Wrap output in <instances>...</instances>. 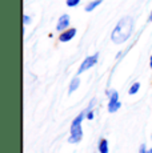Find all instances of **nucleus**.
<instances>
[{
	"mask_svg": "<svg viewBox=\"0 0 152 153\" xmlns=\"http://www.w3.org/2000/svg\"><path fill=\"white\" fill-rule=\"evenodd\" d=\"M133 31V20L131 16H124L118 22L116 27L113 28L111 39L115 44H123L130 39Z\"/></svg>",
	"mask_w": 152,
	"mask_h": 153,
	"instance_id": "1",
	"label": "nucleus"
},
{
	"mask_svg": "<svg viewBox=\"0 0 152 153\" xmlns=\"http://www.w3.org/2000/svg\"><path fill=\"white\" fill-rule=\"evenodd\" d=\"M87 116V112L83 111L77 117L72 121L71 124V136H69L68 141L71 144H76L79 143L81 139H83V129H81V123H83V119Z\"/></svg>",
	"mask_w": 152,
	"mask_h": 153,
	"instance_id": "2",
	"label": "nucleus"
},
{
	"mask_svg": "<svg viewBox=\"0 0 152 153\" xmlns=\"http://www.w3.org/2000/svg\"><path fill=\"white\" fill-rule=\"evenodd\" d=\"M98 57H99V53L88 56V57L84 59L83 63H81V65H80V68H79V71H77L79 75H80V73H84L86 71H88L89 68H92V67L98 63Z\"/></svg>",
	"mask_w": 152,
	"mask_h": 153,
	"instance_id": "3",
	"label": "nucleus"
},
{
	"mask_svg": "<svg viewBox=\"0 0 152 153\" xmlns=\"http://www.w3.org/2000/svg\"><path fill=\"white\" fill-rule=\"evenodd\" d=\"M108 96H110V102H108V112H111V113H113V112H116L120 108V101H119V93L116 92V91H113V92L108 93Z\"/></svg>",
	"mask_w": 152,
	"mask_h": 153,
	"instance_id": "4",
	"label": "nucleus"
},
{
	"mask_svg": "<svg viewBox=\"0 0 152 153\" xmlns=\"http://www.w3.org/2000/svg\"><path fill=\"white\" fill-rule=\"evenodd\" d=\"M68 25H69V16L67 13L61 15L57 20V25H56V29L59 32H63L66 29H68Z\"/></svg>",
	"mask_w": 152,
	"mask_h": 153,
	"instance_id": "5",
	"label": "nucleus"
},
{
	"mask_svg": "<svg viewBox=\"0 0 152 153\" xmlns=\"http://www.w3.org/2000/svg\"><path fill=\"white\" fill-rule=\"evenodd\" d=\"M75 35H76V28H68V29H66V31H63L60 33L59 40L61 43H67V42H69V40L74 39Z\"/></svg>",
	"mask_w": 152,
	"mask_h": 153,
	"instance_id": "6",
	"label": "nucleus"
},
{
	"mask_svg": "<svg viewBox=\"0 0 152 153\" xmlns=\"http://www.w3.org/2000/svg\"><path fill=\"white\" fill-rule=\"evenodd\" d=\"M101 3H103V0H92L91 3H88V4L86 5V12H92L96 7H99V5L101 4Z\"/></svg>",
	"mask_w": 152,
	"mask_h": 153,
	"instance_id": "7",
	"label": "nucleus"
},
{
	"mask_svg": "<svg viewBox=\"0 0 152 153\" xmlns=\"http://www.w3.org/2000/svg\"><path fill=\"white\" fill-rule=\"evenodd\" d=\"M79 85H80V79L76 76V77L72 79V81H71V84H69V89H68V92L69 93H74L76 89L79 88Z\"/></svg>",
	"mask_w": 152,
	"mask_h": 153,
	"instance_id": "8",
	"label": "nucleus"
},
{
	"mask_svg": "<svg viewBox=\"0 0 152 153\" xmlns=\"http://www.w3.org/2000/svg\"><path fill=\"white\" fill-rule=\"evenodd\" d=\"M99 152L100 153H108V141L106 139L100 140V143H99Z\"/></svg>",
	"mask_w": 152,
	"mask_h": 153,
	"instance_id": "9",
	"label": "nucleus"
},
{
	"mask_svg": "<svg viewBox=\"0 0 152 153\" xmlns=\"http://www.w3.org/2000/svg\"><path fill=\"white\" fill-rule=\"evenodd\" d=\"M139 89H140V83H133L132 85H131V88H130V91H128V92H130V95H135V93H137L139 92Z\"/></svg>",
	"mask_w": 152,
	"mask_h": 153,
	"instance_id": "10",
	"label": "nucleus"
},
{
	"mask_svg": "<svg viewBox=\"0 0 152 153\" xmlns=\"http://www.w3.org/2000/svg\"><path fill=\"white\" fill-rule=\"evenodd\" d=\"M79 3H80V0H66V4L69 8H74L76 5H79Z\"/></svg>",
	"mask_w": 152,
	"mask_h": 153,
	"instance_id": "11",
	"label": "nucleus"
},
{
	"mask_svg": "<svg viewBox=\"0 0 152 153\" xmlns=\"http://www.w3.org/2000/svg\"><path fill=\"white\" fill-rule=\"evenodd\" d=\"M30 22H31V17L28 16V15H24V16H23V23H24V25L30 24Z\"/></svg>",
	"mask_w": 152,
	"mask_h": 153,
	"instance_id": "12",
	"label": "nucleus"
},
{
	"mask_svg": "<svg viewBox=\"0 0 152 153\" xmlns=\"http://www.w3.org/2000/svg\"><path fill=\"white\" fill-rule=\"evenodd\" d=\"M139 153H148V151H147V148H145L144 144H143V145L140 146V151H139Z\"/></svg>",
	"mask_w": 152,
	"mask_h": 153,
	"instance_id": "13",
	"label": "nucleus"
},
{
	"mask_svg": "<svg viewBox=\"0 0 152 153\" xmlns=\"http://www.w3.org/2000/svg\"><path fill=\"white\" fill-rule=\"evenodd\" d=\"M93 114H95V113H93V112H91V111L87 112V119H88V120H92V119H93Z\"/></svg>",
	"mask_w": 152,
	"mask_h": 153,
	"instance_id": "14",
	"label": "nucleus"
},
{
	"mask_svg": "<svg viewBox=\"0 0 152 153\" xmlns=\"http://www.w3.org/2000/svg\"><path fill=\"white\" fill-rule=\"evenodd\" d=\"M148 22H152V11H151V13H150V17H148Z\"/></svg>",
	"mask_w": 152,
	"mask_h": 153,
	"instance_id": "15",
	"label": "nucleus"
},
{
	"mask_svg": "<svg viewBox=\"0 0 152 153\" xmlns=\"http://www.w3.org/2000/svg\"><path fill=\"white\" fill-rule=\"evenodd\" d=\"M150 67H151V69H152V55H151V59H150Z\"/></svg>",
	"mask_w": 152,
	"mask_h": 153,
	"instance_id": "16",
	"label": "nucleus"
},
{
	"mask_svg": "<svg viewBox=\"0 0 152 153\" xmlns=\"http://www.w3.org/2000/svg\"><path fill=\"white\" fill-rule=\"evenodd\" d=\"M148 153H152V148L150 149V151H148Z\"/></svg>",
	"mask_w": 152,
	"mask_h": 153,
	"instance_id": "17",
	"label": "nucleus"
}]
</instances>
